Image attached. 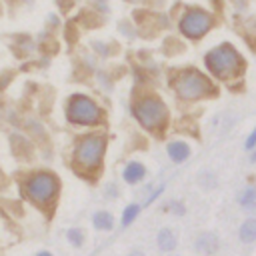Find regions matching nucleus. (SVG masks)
<instances>
[{
    "instance_id": "nucleus-1",
    "label": "nucleus",
    "mask_w": 256,
    "mask_h": 256,
    "mask_svg": "<svg viewBox=\"0 0 256 256\" xmlns=\"http://www.w3.org/2000/svg\"><path fill=\"white\" fill-rule=\"evenodd\" d=\"M108 144H110V136L106 128L78 132L70 142V154H68L70 170L86 182H98L104 170Z\"/></svg>"
},
{
    "instance_id": "nucleus-2",
    "label": "nucleus",
    "mask_w": 256,
    "mask_h": 256,
    "mask_svg": "<svg viewBox=\"0 0 256 256\" xmlns=\"http://www.w3.org/2000/svg\"><path fill=\"white\" fill-rule=\"evenodd\" d=\"M128 112L138 128L152 138H166L172 126V110L154 86H134Z\"/></svg>"
},
{
    "instance_id": "nucleus-3",
    "label": "nucleus",
    "mask_w": 256,
    "mask_h": 256,
    "mask_svg": "<svg viewBox=\"0 0 256 256\" xmlns=\"http://www.w3.org/2000/svg\"><path fill=\"white\" fill-rule=\"evenodd\" d=\"M18 194L24 202L34 206L50 220L56 212L60 194H62V178L50 168H30L16 174Z\"/></svg>"
},
{
    "instance_id": "nucleus-4",
    "label": "nucleus",
    "mask_w": 256,
    "mask_h": 256,
    "mask_svg": "<svg viewBox=\"0 0 256 256\" xmlns=\"http://www.w3.org/2000/svg\"><path fill=\"white\" fill-rule=\"evenodd\" d=\"M202 64H204V72L214 82L226 86L232 92L242 90L248 62L232 42H220L208 48L202 56Z\"/></svg>"
},
{
    "instance_id": "nucleus-5",
    "label": "nucleus",
    "mask_w": 256,
    "mask_h": 256,
    "mask_svg": "<svg viewBox=\"0 0 256 256\" xmlns=\"http://www.w3.org/2000/svg\"><path fill=\"white\" fill-rule=\"evenodd\" d=\"M166 84L172 96L184 106H196L206 100L220 96V84L214 82L204 68L198 66H180L170 68L166 74Z\"/></svg>"
},
{
    "instance_id": "nucleus-6",
    "label": "nucleus",
    "mask_w": 256,
    "mask_h": 256,
    "mask_svg": "<svg viewBox=\"0 0 256 256\" xmlns=\"http://www.w3.org/2000/svg\"><path fill=\"white\" fill-rule=\"evenodd\" d=\"M62 114L64 122L70 128L78 130H94V128H106L108 124V110L104 104L90 92H72L62 102Z\"/></svg>"
},
{
    "instance_id": "nucleus-7",
    "label": "nucleus",
    "mask_w": 256,
    "mask_h": 256,
    "mask_svg": "<svg viewBox=\"0 0 256 256\" xmlns=\"http://www.w3.org/2000/svg\"><path fill=\"white\" fill-rule=\"evenodd\" d=\"M216 24H218L216 14L206 8H200V6H184V10L180 12V16L176 20L178 34L188 42L204 40L214 30Z\"/></svg>"
},
{
    "instance_id": "nucleus-8",
    "label": "nucleus",
    "mask_w": 256,
    "mask_h": 256,
    "mask_svg": "<svg viewBox=\"0 0 256 256\" xmlns=\"http://www.w3.org/2000/svg\"><path fill=\"white\" fill-rule=\"evenodd\" d=\"M8 150H10L12 158L20 164H32L38 158L36 144L24 130H18V128H12L8 132Z\"/></svg>"
},
{
    "instance_id": "nucleus-9",
    "label": "nucleus",
    "mask_w": 256,
    "mask_h": 256,
    "mask_svg": "<svg viewBox=\"0 0 256 256\" xmlns=\"http://www.w3.org/2000/svg\"><path fill=\"white\" fill-rule=\"evenodd\" d=\"M18 130H24V132L32 138V142H34L36 148H38V156H46V158L50 156V152H52V138H50L48 128H46L38 118H28V116H24Z\"/></svg>"
},
{
    "instance_id": "nucleus-10",
    "label": "nucleus",
    "mask_w": 256,
    "mask_h": 256,
    "mask_svg": "<svg viewBox=\"0 0 256 256\" xmlns=\"http://www.w3.org/2000/svg\"><path fill=\"white\" fill-rule=\"evenodd\" d=\"M120 180L126 186L138 188L140 184H144L148 180V166L138 158H130V160L124 162V166L120 170Z\"/></svg>"
},
{
    "instance_id": "nucleus-11",
    "label": "nucleus",
    "mask_w": 256,
    "mask_h": 256,
    "mask_svg": "<svg viewBox=\"0 0 256 256\" xmlns=\"http://www.w3.org/2000/svg\"><path fill=\"white\" fill-rule=\"evenodd\" d=\"M164 150L166 156L172 164H184L190 156H192V144L188 138L184 136H176V138H166L164 142Z\"/></svg>"
},
{
    "instance_id": "nucleus-12",
    "label": "nucleus",
    "mask_w": 256,
    "mask_h": 256,
    "mask_svg": "<svg viewBox=\"0 0 256 256\" xmlns=\"http://www.w3.org/2000/svg\"><path fill=\"white\" fill-rule=\"evenodd\" d=\"M220 250V236L214 230H202L194 238V252L200 256H214Z\"/></svg>"
},
{
    "instance_id": "nucleus-13",
    "label": "nucleus",
    "mask_w": 256,
    "mask_h": 256,
    "mask_svg": "<svg viewBox=\"0 0 256 256\" xmlns=\"http://www.w3.org/2000/svg\"><path fill=\"white\" fill-rule=\"evenodd\" d=\"M156 248L162 254H174V250L178 248V234L174 228L170 226H162L156 232Z\"/></svg>"
},
{
    "instance_id": "nucleus-14",
    "label": "nucleus",
    "mask_w": 256,
    "mask_h": 256,
    "mask_svg": "<svg viewBox=\"0 0 256 256\" xmlns=\"http://www.w3.org/2000/svg\"><path fill=\"white\" fill-rule=\"evenodd\" d=\"M90 224H92V228L96 230V232H112L114 228H116V218H114V214L110 212V210H106V208H100V210H96L94 214H92V218H90Z\"/></svg>"
},
{
    "instance_id": "nucleus-15",
    "label": "nucleus",
    "mask_w": 256,
    "mask_h": 256,
    "mask_svg": "<svg viewBox=\"0 0 256 256\" xmlns=\"http://www.w3.org/2000/svg\"><path fill=\"white\" fill-rule=\"evenodd\" d=\"M236 204H238L240 210H244V212L256 210V184H246V186L238 192Z\"/></svg>"
},
{
    "instance_id": "nucleus-16",
    "label": "nucleus",
    "mask_w": 256,
    "mask_h": 256,
    "mask_svg": "<svg viewBox=\"0 0 256 256\" xmlns=\"http://www.w3.org/2000/svg\"><path fill=\"white\" fill-rule=\"evenodd\" d=\"M238 240L246 246H252L256 244V218L254 216H248L240 222L238 226Z\"/></svg>"
},
{
    "instance_id": "nucleus-17",
    "label": "nucleus",
    "mask_w": 256,
    "mask_h": 256,
    "mask_svg": "<svg viewBox=\"0 0 256 256\" xmlns=\"http://www.w3.org/2000/svg\"><path fill=\"white\" fill-rule=\"evenodd\" d=\"M142 210H144V208H142L140 202H128V204L122 208V212H120V228H122V230L130 228V226L140 218Z\"/></svg>"
},
{
    "instance_id": "nucleus-18",
    "label": "nucleus",
    "mask_w": 256,
    "mask_h": 256,
    "mask_svg": "<svg viewBox=\"0 0 256 256\" xmlns=\"http://www.w3.org/2000/svg\"><path fill=\"white\" fill-rule=\"evenodd\" d=\"M196 184L198 188H202L204 192H212L216 186H218V174L210 168H204V170H198L196 174Z\"/></svg>"
},
{
    "instance_id": "nucleus-19",
    "label": "nucleus",
    "mask_w": 256,
    "mask_h": 256,
    "mask_svg": "<svg viewBox=\"0 0 256 256\" xmlns=\"http://www.w3.org/2000/svg\"><path fill=\"white\" fill-rule=\"evenodd\" d=\"M64 238H66V242H68L72 248L80 250V248H84V244H86V230L80 228V226H70V228L64 230Z\"/></svg>"
},
{
    "instance_id": "nucleus-20",
    "label": "nucleus",
    "mask_w": 256,
    "mask_h": 256,
    "mask_svg": "<svg viewBox=\"0 0 256 256\" xmlns=\"http://www.w3.org/2000/svg\"><path fill=\"white\" fill-rule=\"evenodd\" d=\"M94 78H96L100 90L106 92V94H110V92L114 90V86H116V78L112 76V72H110L108 68H104V70H96V72H94Z\"/></svg>"
},
{
    "instance_id": "nucleus-21",
    "label": "nucleus",
    "mask_w": 256,
    "mask_h": 256,
    "mask_svg": "<svg viewBox=\"0 0 256 256\" xmlns=\"http://www.w3.org/2000/svg\"><path fill=\"white\" fill-rule=\"evenodd\" d=\"M162 212H164V214H170V216H176V218H182V216H186L188 208H186L184 200H180V198H170V200H166V202L162 204Z\"/></svg>"
},
{
    "instance_id": "nucleus-22",
    "label": "nucleus",
    "mask_w": 256,
    "mask_h": 256,
    "mask_svg": "<svg viewBox=\"0 0 256 256\" xmlns=\"http://www.w3.org/2000/svg\"><path fill=\"white\" fill-rule=\"evenodd\" d=\"M164 192H166V182H158L156 186H152V188H150V192L140 200L142 208H150L152 204H156V202L164 196Z\"/></svg>"
},
{
    "instance_id": "nucleus-23",
    "label": "nucleus",
    "mask_w": 256,
    "mask_h": 256,
    "mask_svg": "<svg viewBox=\"0 0 256 256\" xmlns=\"http://www.w3.org/2000/svg\"><path fill=\"white\" fill-rule=\"evenodd\" d=\"M120 184L116 182V180H106L104 184H102V198L104 200H118L120 198Z\"/></svg>"
},
{
    "instance_id": "nucleus-24",
    "label": "nucleus",
    "mask_w": 256,
    "mask_h": 256,
    "mask_svg": "<svg viewBox=\"0 0 256 256\" xmlns=\"http://www.w3.org/2000/svg\"><path fill=\"white\" fill-rule=\"evenodd\" d=\"M184 50H186V46H184L180 40H176V38H168V40L164 42V46H162V52H164L168 58L178 56V54H182Z\"/></svg>"
},
{
    "instance_id": "nucleus-25",
    "label": "nucleus",
    "mask_w": 256,
    "mask_h": 256,
    "mask_svg": "<svg viewBox=\"0 0 256 256\" xmlns=\"http://www.w3.org/2000/svg\"><path fill=\"white\" fill-rule=\"evenodd\" d=\"M16 76H18V70L16 68H4V70H0V94H4L8 90V86L16 80Z\"/></svg>"
},
{
    "instance_id": "nucleus-26",
    "label": "nucleus",
    "mask_w": 256,
    "mask_h": 256,
    "mask_svg": "<svg viewBox=\"0 0 256 256\" xmlns=\"http://www.w3.org/2000/svg\"><path fill=\"white\" fill-rule=\"evenodd\" d=\"M90 46H92L94 54H98L100 58H110V56H114V54H116V50H110V48H112V44H108V42H98V40H94Z\"/></svg>"
},
{
    "instance_id": "nucleus-27",
    "label": "nucleus",
    "mask_w": 256,
    "mask_h": 256,
    "mask_svg": "<svg viewBox=\"0 0 256 256\" xmlns=\"http://www.w3.org/2000/svg\"><path fill=\"white\" fill-rule=\"evenodd\" d=\"M254 146H256V126H254V128L248 132V136L244 138V150L250 152Z\"/></svg>"
},
{
    "instance_id": "nucleus-28",
    "label": "nucleus",
    "mask_w": 256,
    "mask_h": 256,
    "mask_svg": "<svg viewBox=\"0 0 256 256\" xmlns=\"http://www.w3.org/2000/svg\"><path fill=\"white\" fill-rule=\"evenodd\" d=\"M32 256H56L52 250H48V248H42V250H38V252H34Z\"/></svg>"
},
{
    "instance_id": "nucleus-29",
    "label": "nucleus",
    "mask_w": 256,
    "mask_h": 256,
    "mask_svg": "<svg viewBox=\"0 0 256 256\" xmlns=\"http://www.w3.org/2000/svg\"><path fill=\"white\" fill-rule=\"evenodd\" d=\"M248 162H250V164H256V146L248 152Z\"/></svg>"
},
{
    "instance_id": "nucleus-30",
    "label": "nucleus",
    "mask_w": 256,
    "mask_h": 256,
    "mask_svg": "<svg viewBox=\"0 0 256 256\" xmlns=\"http://www.w3.org/2000/svg\"><path fill=\"white\" fill-rule=\"evenodd\" d=\"M126 256H146V254H144L142 250H132V252H128Z\"/></svg>"
},
{
    "instance_id": "nucleus-31",
    "label": "nucleus",
    "mask_w": 256,
    "mask_h": 256,
    "mask_svg": "<svg viewBox=\"0 0 256 256\" xmlns=\"http://www.w3.org/2000/svg\"><path fill=\"white\" fill-rule=\"evenodd\" d=\"M168 256H178V254H168Z\"/></svg>"
},
{
    "instance_id": "nucleus-32",
    "label": "nucleus",
    "mask_w": 256,
    "mask_h": 256,
    "mask_svg": "<svg viewBox=\"0 0 256 256\" xmlns=\"http://www.w3.org/2000/svg\"><path fill=\"white\" fill-rule=\"evenodd\" d=\"M254 218H256V216H254Z\"/></svg>"
}]
</instances>
